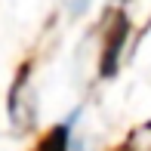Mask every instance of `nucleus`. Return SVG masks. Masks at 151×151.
<instances>
[{
  "label": "nucleus",
  "mask_w": 151,
  "mask_h": 151,
  "mask_svg": "<svg viewBox=\"0 0 151 151\" xmlns=\"http://www.w3.org/2000/svg\"><path fill=\"white\" fill-rule=\"evenodd\" d=\"M123 34H127V22H117V28H114V34L108 37V46H105V62H102V71L105 74H111L114 71V59H117V50H120V43H123Z\"/></svg>",
  "instance_id": "obj_1"
},
{
  "label": "nucleus",
  "mask_w": 151,
  "mask_h": 151,
  "mask_svg": "<svg viewBox=\"0 0 151 151\" xmlns=\"http://www.w3.org/2000/svg\"><path fill=\"white\" fill-rule=\"evenodd\" d=\"M68 139H71V123H62V127H56L43 142H40L37 151H71L68 148Z\"/></svg>",
  "instance_id": "obj_2"
}]
</instances>
